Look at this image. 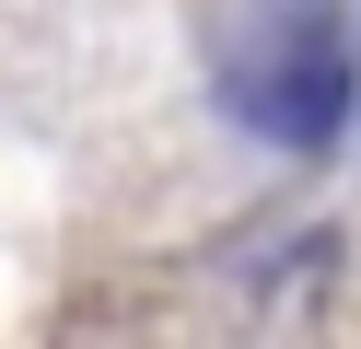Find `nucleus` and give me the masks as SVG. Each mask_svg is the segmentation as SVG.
Listing matches in <instances>:
<instances>
[{
    "label": "nucleus",
    "mask_w": 361,
    "mask_h": 349,
    "mask_svg": "<svg viewBox=\"0 0 361 349\" xmlns=\"http://www.w3.org/2000/svg\"><path fill=\"white\" fill-rule=\"evenodd\" d=\"M245 128H268L280 152H326L338 116H350V47L326 35V23H303V35L268 59V82H233Z\"/></svg>",
    "instance_id": "1"
}]
</instances>
